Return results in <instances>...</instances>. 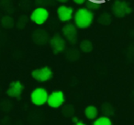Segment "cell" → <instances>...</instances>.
Instances as JSON below:
<instances>
[{"label": "cell", "mask_w": 134, "mask_h": 125, "mask_svg": "<svg viewBox=\"0 0 134 125\" xmlns=\"http://www.w3.org/2000/svg\"><path fill=\"white\" fill-rule=\"evenodd\" d=\"M75 25L79 29H86L91 26L94 20V13L87 8H79L74 15Z\"/></svg>", "instance_id": "cell-1"}, {"label": "cell", "mask_w": 134, "mask_h": 125, "mask_svg": "<svg viewBox=\"0 0 134 125\" xmlns=\"http://www.w3.org/2000/svg\"><path fill=\"white\" fill-rule=\"evenodd\" d=\"M49 93L43 88H36L30 93V101L33 105L38 107L43 106L48 101Z\"/></svg>", "instance_id": "cell-2"}, {"label": "cell", "mask_w": 134, "mask_h": 125, "mask_svg": "<svg viewBox=\"0 0 134 125\" xmlns=\"http://www.w3.org/2000/svg\"><path fill=\"white\" fill-rule=\"evenodd\" d=\"M112 13L117 18H123L131 13L132 9L130 5L122 0H116L112 5Z\"/></svg>", "instance_id": "cell-3"}, {"label": "cell", "mask_w": 134, "mask_h": 125, "mask_svg": "<svg viewBox=\"0 0 134 125\" xmlns=\"http://www.w3.org/2000/svg\"><path fill=\"white\" fill-rule=\"evenodd\" d=\"M65 101V96L64 93L61 90H56V91L52 92L51 94H49L48 101L47 104L49 107L52 108H61Z\"/></svg>", "instance_id": "cell-4"}, {"label": "cell", "mask_w": 134, "mask_h": 125, "mask_svg": "<svg viewBox=\"0 0 134 125\" xmlns=\"http://www.w3.org/2000/svg\"><path fill=\"white\" fill-rule=\"evenodd\" d=\"M31 77L38 82H47L52 77V71L48 66L38 68L31 72Z\"/></svg>", "instance_id": "cell-5"}, {"label": "cell", "mask_w": 134, "mask_h": 125, "mask_svg": "<svg viewBox=\"0 0 134 125\" xmlns=\"http://www.w3.org/2000/svg\"><path fill=\"white\" fill-rule=\"evenodd\" d=\"M49 19V11L45 8H37L32 11L30 15V20L37 25H42Z\"/></svg>", "instance_id": "cell-6"}, {"label": "cell", "mask_w": 134, "mask_h": 125, "mask_svg": "<svg viewBox=\"0 0 134 125\" xmlns=\"http://www.w3.org/2000/svg\"><path fill=\"white\" fill-rule=\"evenodd\" d=\"M62 31H63L65 40H67L70 43L75 44L77 41V30L75 25L68 23L65 26H63Z\"/></svg>", "instance_id": "cell-7"}, {"label": "cell", "mask_w": 134, "mask_h": 125, "mask_svg": "<svg viewBox=\"0 0 134 125\" xmlns=\"http://www.w3.org/2000/svg\"><path fill=\"white\" fill-rule=\"evenodd\" d=\"M50 45L52 52L55 54H57L65 50L66 42H65V40L62 36L56 34V35H54L53 37H52L50 39Z\"/></svg>", "instance_id": "cell-8"}, {"label": "cell", "mask_w": 134, "mask_h": 125, "mask_svg": "<svg viewBox=\"0 0 134 125\" xmlns=\"http://www.w3.org/2000/svg\"><path fill=\"white\" fill-rule=\"evenodd\" d=\"M23 89H24V86L20 81H13L10 83L9 86L7 90V95L9 97L19 99L22 95Z\"/></svg>", "instance_id": "cell-9"}, {"label": "cell", "mask_w": 134, "mask_h": 125, "mask_svg": "<svg viewBox=\"0 0 134 125\" xmlns=\"http://www.w3.org/2000/svg\"><path fill=\"white\" fill-rule=\"evenodd\" d=\"M74 8L71 7H67L65 5H62L57 9L58 19L63 22H68L74 17Z\"/></svg>", "instance_id": "cell-10"}, {"label": "cell", "mask_w": 134, "mask_h": 125, "mask_svg": "<svg viewBox=\"0 0 134 125\" xmlns=\"http://www.w3.org/2000/svg\"><path fill=\"white\" fill-rule=\"evenodd\" d=\"M32 40L38 45L45 44L49 41V35L45 30H36L32 34Z\"/></svg>", "instance_id": "cell-11"}, {"label": "cell", "mask_w": 134, "mask_h": 125, "mask_svg": "<svg viewBox=\"0 0 134 125\" xmlns=\"http://www.w3.org/2000/svg\"><path fill=\"white\" fill-rule=\"evenodd\" d=\"M85 116L87 119H91V121H95L97 117H98V108L94 105H89L85 108Z\"/></svg>", "instance_id": "cell-12"}, {"label": "cell", "mask_w": 134, "mask_h": 125, "mask_svg": "<svg viewBox=\"0 0 134 125\" xmlns=\"http://www.w3.org/2000/svg\"><path fill=\"white\" fill-rule=\"evenodd\" d=\"M101 111L102 113L104 114L103 116H107V117H109L110 116H113L114 115V108L110 103H104V104L101 105V108H100Z\"/></svg>", "instance_id": "cell-13"}, {"label": "cell", "mask_w": 134, "mask_h": 125, "mask_svg": "<svg viewBox=\"0 0 134 125\" xmlns=\"http://www.w3.org/2000/svg\"><path fill=\"white\" fill-rule=\"evenodd\" d=\"M92 125H113V123H112V121L109 117L100 116V117H97L94 121Z\"/></svg>", "instance_id": "cell-14"}, {"label": "cell", "mask_w": 134, "mask_h": 125, "mask_svg": "<svg viewBox=\"0 0 134 125\" xmlns=\"http://www.w3.org/2000/svg\"><path fill=\"white\" fill-rule=\"evenodd\" d=\"M97 21H98L99 24L103 25V26H108V25H109L110 23H111L112 17L109 13H106V12H105V13L101 14V15L99 16Z\"/></svg>", "instance_id": "cell-15"}, {"label": "cell", "mask_w": 134, "mask_h": 125, "mask_svg": "<svg viewBox=\"0 0 134 125\" xmlns=\"http://www.w3.org/2000/svg\"><path fill=\"white\" fill-rule=\"evenodd\" d=\"M80 57V53H79V51L76 50L75 48L69 49V50L66 52V58L69 61L75 62L76 60H78V58Z\"/></svg>", "instance_id": "cell-16"}, {"label": "cell", "mask_w": 134, "mask_h": 125, "mask_svg": "<svg viewBox=\"0 0 134 125\" xmlns=\"http://www.w3.org/2000/svg\"><path fill=\"white\" fill-rule=\"evenodd\" d=\"M80 50L84 52H90L92 50H93V44L90 41L88 40H84L80 42Z\"/></svg>", "instance_id": "cell-17"}, {"label": "cell", "mask_w": 134, "mask_h": 125, "mask_svg": "<svg viewBox=\"0 0 134 125\" xmlns=\"http://www.w3.org/2000/svg\"><path fill=\"white\" fill-rule=\"evenodd\" d=\"M100 6L101 2L98 0H87V2H86V8L89 9L90 11L98 9Z\"/></svg>", "instance_id": "cell-18"}, {"label": "cell", "mask_w": 134, "mask_h": 125, "mask_svg": "<svg viewBox=\"0 0 134 125\" xmlns=\"http://www.w3.org/2000/svg\"><path fill=\"white\" fill-rule=\"evenodd\" d=\"M1 24H2V26L4 27V28L10 29L14 26V20L9 16H5V17H3L2 19H1Z\"/></svg>", "instance_id": "cell-19"}, {"label": "cell", "mask_w": 134, "mask_h": 125, "mask_svg": "<svg viewBox=\"0 0 134 125\" xmlns=\"http://www.w3.org/2000/svg\"><path fill=\"white\" fill-rule=\"evenodd\" d=\"M62 112L66 117H70V116H72L74 114V108L71 105H65V106H63Z\"/></svg>", "instance_id": "cell-20"}, {"label": "cell", "mask_w": 134, "mask_h": 125, "mask_svg": "<svg viewBox=\"0 0 134 125\" xmlns=\"http://www.w3.org/2000/svg\"><path fill=\"white\" fill-rule=\"evenodd\" d=\"M26 19V16H22L21 18H19V21H18V24H17V26L19 27V29H22V28H24L25 27V25H26V23H27V20H25V21H23L24 19Z\"/></svg>", "instance_id": "cell-21"}, {"label": "cell", "mask_w": 134, "mask_h": 125, "mask_svg": "<svg viewBox=\"0 0 134 125\" xmlns=\"http://www.w3.org/2000/svg\"><path fill=\"white\" fill-rule=\"evenodd\" d=\"M36 2L40 6H42L41 8H43L44 6H50L52 4V0H36Z\"/></svg>", "instance_id": "cell-22"}, {"label": "cell", "mask_w": 134, "mask_h": 125, "mask_svg": "<svg viewBox=\"0 0 134 125\" xmlns=\"http://www.w3.org/2000/svg\"><path fill=\"white\" fill-rule=\"evenodd\" d=\"M73 1L77 5H83L84 3L86 2V0H73Z\"/></svg>", "instance_id": "cell-23"}, {"label": "cell", "mask_w": 134, "mask_h": 125, "mask_svg": "<svg viewBox=\"0 0 134 125\" xmlns=\"http://www.w3.org/2000/svg\"><path fill=\"white\" fill-rule=\"evenodd\" d=\"M75 125H86V124L84 122V121H79L78 122L75 123Z\"/></svg>", "instance_id": "cell-24"}, {"label": "cell", "mask_w": 134, "mask_h": 125, "mask_svg": "<svg viewBox=\"0 0 134 125\" xmlns=\"http://www.w3.org/2000/svg\"><path fill=\"white\" fill-rule=\"evenodd\" d=\"M73 121H74V122H75V123H76V122H78V119H77V118L76 117H74L73 118Z\"/></svg>", "instance_id": "cell-25"}, {"label": "cell", "mask_w": 134, "mask_h": 125, "mask_svg": "<svg viewBox=\"0 0 134 125\" xmlns=\"http://www.w3.org/2000/svg\"><path fill=\"white\" fill-rule=\"evenodd\" d=\"M58 2H60V3H66L68 0H57Z\"/></svg>", "instance_id": "cell-26"}]
</instances>
